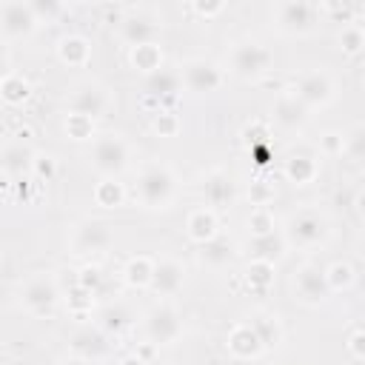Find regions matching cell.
I'll list each match as a JSON object with an SVG mask.
<instances>
[{
	"label": "cell",
	"instance_id": "53",
	"mask_svg": "<svg viewBox=\"0 0 365 365\" xmlns=\"http://www.w3.org/2000/svg\"><path fill=\"white\" fill-rule=\"evenodd\" d=\"M117 365H148V362H145V359H140L137 354H125V356H123Z\"/></svg>",
	"mask_w": 365,
	"mask_h": 365
},
{
	"label": "cell",
	"instance_id": "47",
	"mask_svg": "<svg viewBox=\"0 0 365 365\" xmlns=\"http://www.w3.org/2000/svg\"><path fill=\"white\" fill-rule=\"evenodd\" d=\"M188 9H191L197 17H202V20H214L217 14L225 11V3H222V0H194Z\"/></svg>",
	"mask_w": 365,
	"mask_h": 365
},
{
	"label": "cell",
	"instance_id": "36",
	"mask_svg": "<svg viewBox=\"0 0 365 365\" xmlns=\"http://www.w3.org/2000/svg\"><path fill=\"white\" fill-rule=\"evenodd\" d=\"M66 302H68V314H71V317H77V319H86V317H91V311H94L97 294L74 282V285L68 288V299H66Z\"/></svg>",
	"mask_w": 365,
	"mask_h": 365
},
{
	"label": "cell",
	"instance_id": "21",
	"mask_svg": "<svg viewBox=\"0 0 365 365\" xmlns=\"http://www.w3.org/2000/svg\"><path fill=\"white\" fill-rule=\"evenodd\" d=\"M185 234L194 245H205L208 240H214L220 234V220H217V211L214 208H194L188 211L185 217Z\"/></svg>",
	"mask_w": 365,
	"mask_h": 365
},
{
	"label": "cell",
	"instance_id": "10",
	"mask_svg": "<svg viewBox=\"0 0 365 365\" xmlns=\"http://www.w3.org/2000/svg\"><path fill=\"white\" fill-rule=\"evenodd\" d=\"M114 242L111 225L103 220H83L74 225L71 240H68V251L74 257H86V254H103L108 251Z\"/></svg>",
	"mask_w": 365,
	"mask_h": 365
},
{
	"label": "cell",
	"instance_id": "2",
	"mask_svg": "<svg viewBox=\"0 0 365 365\" xmlns=\"http://www.w3.org/2000/svg\"><path fill=\"white\" fill-rule=\"evenodd\" d=\"M228 68L240 80H259L274 68V51L259 40H237L228 51Z\"/></svg>",
	"mask_w": 365,
	"mask_h": 365
},
{
	"label": "cell",
	"instance_id": "24",
	"mask_svg": "<svg viewBox=\"0 0 365 365\" xmlns=\"http://www.w3.org/2000/svg\"><path fill=\"white\" fill-rule=\"evenodd\" d=\"M57 60L68 68H83L91 60V43L83 34H63L57 40Z\"/></svg>",
	"mask_w": 365,
	"mask_h": 365
},
{
	"label": "cell",
	"instance_id": "49",
	"mask_svg": "<svg viewBox=\"0 0 365 365\" xmlns=\"http://www.w3.org/2000/svg\"><path fill=\"white\" fill-rule=\"evenodd\" d=\"M34 188H37V180H34L31 174L14 180V191H17V200H23V205H29V202L34 200Z\"/></svg>",
	"mask_w": 365,
	"mask_h": 365
},
{
	"label": "cell",
	"instance_id": "11",
	"mask_svg": "<svg viewBox=\"0 0 365 365\" xmlns=\"http://www.w3.org/2000/svg\"><path fill=\"white\" fill-rule=\"evenodd\" d=\"M37 26H40V17L34 14L31 3L6 0L0 6V29H3L6 40H26L37 31Z\"/></svg>",
	"mask_w": 365,
	"mask_h": 365
},
{
	"label": "cell",
	"instance_id": "29",
	"mask_svg": "<svg viewBox=\"0 0 365 365\" xmlns=\"http://www.w3.org/2000/svg\"><path fill=\"white\" fill-rule=\"evenodd\" d=\"M131 311L123 305V302H106L100 311H97V325L106 331V334H111V336H117V334H123L128 325H131Z\"/></svg>",
	"mask_w": 365,
	"mask_h": 365
},
{
	"label": "cell",
	"instance_id": "17",
	"mask_svg": "<svg viewBox=\"0 0 365 365\" xmlns=\"http://www.w3.org/2000/svg\"><path fill=\"white\" fill-rule=\"evenodd\" d=\"M202 197L208 202V208H228L237 200V185L234 177L225 168H214L202 177Z\"/></svg>",
	"mask_w": 365,
	"mask_h": 365
},
{
	"label": "cell",
	"instance_id": "5",
	"mask_svg": "<svg viewBox=\"0 0 365 365\" xmlns=\"http://www.w3.org/2000/svg\"><path fill=\"white\" fill-rule=\"evenodd\" d=\"M128 165H131V145L120 134L106 131V134L94 137V143H91V168L100 177H120Z\"/></svg>",
	"mask_w": 365,
	"mask_h": 365
},
{
	"label": "cell",
	"instance_id": "40",
	"mask_svg": "<svg viewBox=\"0 0 365 365\" xmlns=\"http://www.w3.org/2000/svg\"><path fill=\"white\" fill-rule=\"evenodd\" d=\"M245 225H248V234L251 237H268V234L277 231V220H274V214L268 208H254L248 214Z\"/></svg>",
	"mask_w": 365,
	"mask_h": 365
},
{
	"label": "cell",
	"instance_id": "13",
	"mask_svg": "<svg viewBox=\"0 0 365 365\" xmlns=\"http://www.w3.org/2000/svg\"><path fill=\"white\" fill-rule=\"evenodd\" d=\"M180 80L188 91L194 94H214L220 91L222 86V68L214 63V60H205V57H194V60H185L182 63V71H180Z\"/></svg>",
	"mask_w": 365,
	"mask_h": 365
},
{
	"label": "cell",
	"instance_id": "44",
	"mask_svg": "<svg viewBox=\"0 0 365 365\" xmlns=\"http://www.w3.org/2000/svg\"><path fill=\"white\" fill-rule=\"evenodd\" d=\"M31 177H34L37 182H51V180L57 177V160H54L51 154L37 151V154H34V163H31Z\"/></svg>",
	"mask_w": 365,
	"mask_h": 365
},
{
	"label": "cell",
	"instance_id": "6",
	"mask_svg": "<svg viewBox=\"0 0 365 365\" xmlns=\"http://www.w3.org/2000/svg\"><path fill=\"white\" fill-rule=\"evenodd\" d=\"M143 334H145V339L154 342L157 348L177 342L180 334H182V317H180V311H177L171 302L160 299L157 305H151V308L143 314Z\"/></svg>",
	"mask_w": 365,
	"mask_h": 365
},
{
	"label": "cell",
	"instance_id": "28",
	"mask_svg": "<svg viewBox=\"0 0 365 365\" xmlns=\"http://www.w3.org/2000/svg\"><path fill=\"white\" fill-rule=\"evenodd\" d=\"M163 48L157 46V43H145V46H134V48H128V63H131V68L134 71H143L145 77H151V74H157L160 68H165L163 66Z\"/></svg>",
	"mask_w": 365,
	"mask_h": 365
},
{
	"label": "cell",
	"instance_id": "31",
	"mask_svg": "<svg viewBox=\"0 0 365 365\" xmlns=\"http://www.w3.org/2000/svg\"><path fill=\"white\" fill-rule=\"evenodd\" d=\"M31 97V83L20 71H6L0 80V100L6 106H23Z\"/></svg>",
	"mask_w": 365,
	"mask_h": 365
},
{
	"label": "cell",
	"instance_id": "38",
	"mask_svg": "<svg viewBox=\"0 0 365 365\" xmlns=\"http://www.w3.org/2000/svg\"><path fill=\"white\" fill-rule=\"evenodd\" d=\"M336 46H339V51L342 54H359L362 48H365V29L359 26V23H348V26H342L339 29V34H336Z\"/></svg>",
	"mask_w": 365,
	"mask_h": 365
},
{
	"label": "cell",
	"instance_id": "30",
	"mask_svg": "<svg viewBox=\"0 0 365 365\" xmlns=\"http://www.w3.org/2000/svg\"><path fill=\"white\" fill-rule=\"evenodd\" d=\"M251 328L257 331V336H259V342H262L265 351L279 348V342H282V336H285L282 322H279L277 314H254V317H251Z\"/></svg>",
	"mask_w": 365,
	"mask_h": 365
},
{
	"label": "cell",
	"instance_id": "18",
	"mask_svg": "<svg viewBox=\"0 0 365 365\" xmlns=\"http://www.w3.org/2000/svg\"><path fill=\"white\" fill-rule=\"evenodd\" d=\"M225 348H228V354H231L234 359H242V362H245V359H257V356L265 354V348H262L257 331L251 328V322H237V325H231V331H228V336H225Z\"/></svg>",
	"mask_w": 365,
	"mask_h": 365
},
{
	"label": "cell",
	"instance_id": "15",
	"mask_svg": "<svg viewBox=\"0 0 365 365\" xmlns=\"http://www.w3.org/2000/svg\"><path fill=\"white\" fill-rule=\"evenodd\" d=\"M182 282H185V265L174 257H157V268H154V279H151L148 291L154 297L165 299V297L180 294Z\"/></svg>",
	"mask_w": 365,
	"mask_h": 365
},
{
	"label": "cell",
	"instance_id": "34",
	"mask_svg": "<svg viewBox=\"0 0 365 365\" xmlns=\"http://www.w3.org/2000/svg\"><path fill=\"white\" fill-rule=\"evenodd\" d=\"M94 202L100 208H120L125 202V185L117 177H103L94 185Z\"/></svg>",
	"mask_w": 365,
	"mask_h": 365
},
{
	"label": "cell",
	"instance_id": "20",
	"mask_svg": "<svg viewBox=\"0 0 365 365\" xmlns=\"http://www.w3.org/2000/svg\"><path fill=\"white\" fill-rule=\"evenodd\" d=\"M34 154L23 140H14L3 148L0 154V165H3V177L9 180H20V177H29L31 174V163H34Z\"/></svg>",
	"mask_w": 365,
	"mask_h": 365
},
{
	"label": "cell",
	"instance_id": "27",
	"mask_svg": "<svg viewBox=\"0 0 365 365\" xmlns=\"http://www.w3.org/2000/svg\"><path fill=\"white\" fill-rule=\"evenodd\" d=\"M154 268H157V259L148 257V254H137L131 257L125 265H123V282L134 291H148L151 279H154Z\"/></svg>",
	"mask_w": 365,
	"mask_h": 365
},
{
	"label": "cell",
	"instance_id": "42",
	"mask_svg": "<svg viewBox=\"0 0 365 365\" xmlns=\"http://www.w3.org/2000/svg\"><path fill=\"white\" fill-rule=\"evenodd\" d=\"M242 145H245L248 151L257 148V145H274V143H271V131H268V125H265L262 120L248 123V125L242 128Z\"/></svg>",
	"mask_w": 365,
	"mask_h": 365
},
{
	"label": "cell",
	"instance_id": "3",
	"mask_svg": "<svg viewBox=\"0 0 365 365\" xmlns=\"http://www.w3.org/2000/svg\"><path fill=\"white\" fill-rule=\"evenodd\" d=\"M331 237V222L317 208H299L285 220V240L294 248H319Z\"/></svg>",
	"mask_w": 365,
	"mask_h": 365
},
{
	"label": "cell",
	"instance_id": "55",
	"mask_svg": "<svg viewBox=\"0 0 365 365\" xmlns=\"http://www.w3.org/2000/svg\"><path fill=\"white\" fill-rule=\"evenodd\" d=\"M359 248H362V257H365V234H362V245Z\"/></svg>",
	"mask_w": 365,
	"mask_h": 365
},
{
	"label": "cell",
	"instance_id": "43",
	"mask_svg": "<svg viewBox=\"0 0 365 365\" xmlns=\"http://www.w3.org/2000/svg\"><path fill=\"white\" fill-rule=\"evenodd\" d=\"M77 285H83V288H88V291H94V294L100 297V294H103V285H106L103 268L94 265V262H86V265L77 271Z\"/></svg>",
	"mask_w": 365,
	"mask_h": 365
},
{
	"label": "cell",
	"instance_id": "51",
	"mask_svg": "<svg viewBox=\"0 0 365 365\" xmlns=\"http://www.w3.org/2000/svg\"><path fill=\"white\" fill-rule=\"evenodd\" d=\"M134 354H137V356H140V359H145V362H148V359H151V356H154V354H157V345H154V342H148V339H145V342H140V345H137V348H134Z\"/></svg>",
	"mask_w": 365,
	"mask_h": 365
},
{
	"label": "cell",
	"instance_id": "8",
	"mask_svg": "<svg viewBox=\"0 0 365 365\" xmlns=\"http://www.w3.org/2000/svg\"><path fill=\"white\" fill-rule=\"evenodd\" d=\"M291 291H294V299H299L302 305H311V308L325 305L331 299L325 268L317 262H302L291 277Z\"/></svg>",
	"mask_w": 365,
	"mask_h": 365
},
{
	"label": "cell",
	"instance_id": "16",
	"mask_svg": "<svg viewBox=\"0 0 365 365\" xmlns=\"http://www.w3.org/2000/svg\"><path fill=\"white\" fill-rule=\"evenodd\" d=\"M271 117L279 128L285 131H299L305 128V123L311 120V108L305 103L297 100L294 91H282L277 100H274V108H271Z\"/></svg>",
	"mask_w": 365,
	"mask_h": 365
},
{
	"label": "cell",
	"instance_id": "33",
	"mask_svg": "<svg viewBox=\"0 0 365 365\" xmlns=\"http://www.w3.org/2000/svg\"><path fill=\"white\" fill-rule=\"evenodd\" d=\"M63 131L74 143H88V140L94 143V137H97V120H91L86 114H77V111H68L66 120H63Z\"/></svg>",
	"mask_w": 365,
	"mask_h": 365
},
{
	"label": "cell",
	"instance_id": "54",
	"mask_svg": "<svg viewBox=\"0 0 365 365\" xmlns=\"http://www.w3.org/2000/svg\"><path fill=\"white\" fill-rule=\"evenodd\" d=\"M60 365H94V362H86V359H77V356H68V359H63Z\"/></svg>",
	"mask_w": 365,
	"mask_h": 365
},
{
	"label": "cell",
	"instance_id": "1",
	"mask_svg": "<svg viewBox=\"0 0 365 365\" xmlns=\"http://www.w3.org/2000/svg\"><path fill=\"white\" fill-rule=\"evenodd\" d=\"M134 197L148 211H165L174 205L177 197V177L165 163H145L137 171Z\"/></svg>",
	"mask_w": 365,
	"mask_h": 365
},
{
	"label": "cell",
	"instance_id": "7",
	"mask_svg": "<svg viewBox=\"0 0 365 365\" xmlns=\"http://www.w3.org/2000/svg\"><path fill=\"white\" fill-rule=\"evenodd\" d=\"M60 302V288H57V279L46 271L29 277L23 285H20V308L31 317H48Z\"/></svg>",
	"mask_w": 365,
	"mask_h": 365
},
{
	"label": "cell",
	"instance_id": "4",
	"mask_svg": "<svg viewBox=\"0 0 365 365\" xmlns=\"http://www.w3.org/2000/svg\"><path fill=\"white\" fill-rule=\"evenodd\" d=\"M271 17H274L277 31H282L288 37H305L322 20L317 3H308V0H279V3H274Z\"/></svg>",
	"mask_w": 365,
	"mask_h": 365
},
{
	"label": "cell",
	"instance_id": "50",
	"mask_svg": "<svg viewBox=\"0 0 365 365\" xmlns=\"http://www.w3.org/2000/svg\"><path fill=\"white\" fill-rule=\"evenodd\" d=\"M348 351H351V356L365 359V331H354L348 336Z\"/></svg>",
	"mask_w": 365,
	"mask_h": 365
},
{
	"label": "cell",
	"instance_id": "46",
	"mask_svg": "<svg viewBox=\"0 0 365 365\" xmlns=\"http://www.w3.org/2000/svg\"><path fill=\"white\" fill-rule=\"evenodd\" d=\"M319 151L328 154V157H336L345 151V134L342 131H325L319 137Z\"/></svg>",
	"mask_w": 365,
	"mask_h": 365
},
{
	"label": "cell",
	"instance_id": "23",
	"mask_svg": "<svg viewBox=\"0 0 365 365\" xmlns=\"http://www.w3.org/2000/svg\"><path fill=\"white\" fill-rule=\"evenodd\" d=\"M285 248H288V240L285 234H268V237H248L245 242V254L248 259H262V262H279L285 257Z\"/></svg>",
	"mask_w": 365,
	"mask_h": 365
},
{
	"label": "cell",
	"instance_id": "35",
	"mask_svg": "<svg viewBox=\"0 0 365 365\" xmlns=\"http://www.w3.org/2000/svg\"><path fill=\"white\" fill-rule=\"evenodd\" d=\"M317 9H319V17H325L331 23H342V26L356 23L354 17L362 11V6L348 3V0H322V3H317Z\"/></svg>",
	"mask_w": 365,
	"mask_h": 365
},
{
	"label": "cell",
	"instance_id": "37",
	"mask_svg": "<svg viewBox=\"0 0 365 365\" xmlns=\"http://www.w3.org/2000/svg\"><path fill=\"white\" fill-rule=\"evenodd\" d=\"M325 279H328L331 294H339V291H348V288L354 285L356 274H354V265H351V262L336 259V262H331V265L325 268Z\"/></svg>",
	"mask_w": 365,
	"mask_h": 365
},
{
	"label": "cell",
	"instance_id": "26",
	"mask_svg": "<svg viewBox=\"0 0 365 365\" xmlns=\"http://www.w3.org/2000/svg\"><path fill=\"white\" fill-rule=\"evenodd\" d=\"M282 174H285V180H288L291 185H308V182L317 180L319 163H317L314 154L294 151V154H288V160H285V165H282Z\"/></svg>",
	"mask_w": 365,
	"mask_h": 365
},
{
	"label": "cell",
	"instance_id": "12",
	"mask_svg": "<svg viewBox=\"0 0 365 365\" xmlns=\"http://www.w3.org/2000/svg\"><path fill=\"white\" fill-rule=\"evenodd\" d=\"M68 351L77 359L86 362H100L111 354V334H106L100 325H80L68 336Z\"/></svg>",
	"mask_w": 365,
	"mask_h": 365
},
{
	"label": "cell",
	"instance_id": "52",
	"mask_svg": "<svg viewBox=\"0 0 365 365\" xmlns=\"http://www.w3.org/2000/svg\"><path fill=\"white\" fill-rule=\"evenodd\" d=\"M354 208H356V214L365 220V188L356 191V197H354Z\"/></svg>",
	"mask_w": 365,
	"mask_h": 365
},
{
	"label": "cell",
	"instance_id": "45",
	"mask_svg": "<svg viewBox=\"0 0 365 365\" xmlns=\"http://www.w3.org/2000/svg\"><path fill=\"white\" fill-rule=\"evenodd\" d=\"M274 197H277V191H274L271 182H265V180H251L248 182V200H251L254 208H268V202H274Z\"/></svg>",
	"mask_w": 365,
	"mask_h": 365
},
{
	"label": "cell",
	"instance_id": "48",
	"mask_svg": "<svg viewBox=\"0 0 365 365\" xmlns=\"http://www.w3.org/2000/svg\"><path fill=\"white\" fill-rule=\"evenodd\" d=\"M29 3H31L34 14L40 17V23H51V20L63 11V6H60L57 0H29Z\"/></svg>",
	"mask_w": 365,
	"mask_h": 365
},
{
	"label": "cell",
	"instance_id": "19",
	"mask_svg": "<svg viewBox=\"0 0 365 365\" xmlns=\"http://www.w3.org/2000/svg\"><path fill=\"white\" fill-rule=\"evenodd\" d=\"M157 34H160V23L148 14H128L120 20V37H123V43H128V48L157 43L154 40Z\"/></svg>",
	"mask_w": 365,
	"mask_h": 365
},
{
	"label": "cell",
	"instance_id": "32",
	"mask_svg": "<svg viewBox=\"0 0 365 365\" xmlns=\"http://www.w3.org/2000/svg\"><path fill=\"white\" fill-rule=\"evenodd\" d=\"M245 288L254 294H265L274 285V262H262V259H248L245 271H242Z\"/></svg>",
	"mask_w": 365,
	"mask_h": 365
},
{
	"label": "cell",
	"instance_id": "9",
	"mask_svg": "<svg viewBox=\"0 0 365 365\" xmlns=\"http://www.w3.org/2000/svg\"><path fill=\"white\" fill-rule=\"evenodd\" d=\"M291 91L297 94L299 103H305L314 111V108H325L336 97V80L325 68H311V71H302L297 77Z\"/></svg>",
	"mask_w": 365,
	"mask_h": 365
},
{
	"label": "cell",
	"instance_id": "22",
	"mask_svg": "<svg viewBox=\"0 0 365 365\" xmlns=\"http://www.w3.org/2000/svg\"><path fill=\"white\" fill-rule=\"evenodd\" d=\"M234 257H237V245H234V240L225 237L222 231H220L214 240H208L205 245H197V259H200V265H205V268H225Z\"/></svg>",
	"mask_w": 365,
	"mask_h": 365
},
{
	"label": "cell",
	"instance_id": "39",
	"mask_svg": "<svg viewBox=\"0 0 365 365\" xmlns=\"http://www.w3.org/2000/svg\"><path fill=\"white\" fill-rule=\"evenodd\" d=\"M151 128H154L157 137H177L180 128H182V120H180V114L174 108H163V111H157L151 117Z\"/></svg>",
	"mask_w": 365,
	"mask_h": 365
},
{
	"label": "cell",
	"instance_id": "14",
	"mask_svg": "<svg viewBox=\"0 0 365 365\" xmlns=\"http://www.w3.org/2000/svg\"><path fill=\"white\" fill-rule=\"evenodd\" d=\"M68 106H71V111H77V114H86V117H91V120H100V117H106V114L114 108V97H111V91H108L106 86H100V83H83V86H77V88L71 91Z\"/></svg>",
	"mask_w": 365,
	"mask_h": 365
},
{
	"label": "cell",
	"instance_id": "41",
	"mask_svg": "<svg viewBox=\"0 0 365 365\" xmlns=\"http://www.w3.org/2000/svg\"><path fill=\"white\" fill-rule=\"evenodd\" d=\"M342 154L348 160L365 163V123H356L354 128L345 131V151Z\"/></svg>",
	"mask_w": 365,
	"mask_h": 365
},
{
	"label": "cell",
	"instance_id": "25",
	"mask_svg": "<svg viewBox=\"0 0 365 365\" xmlns=\"http://www.w3.org/2000/svg\"><path fill=\"white\" fill-rule=\"evenodd\" d=\"M180 88H182L180 74H177V71H171V68H160L157 74L145 77V91H143V94L157 97V100L163 103V108H165V106H171V103L177 100Z\"/></svg>",
	"mask_w": 365,
	"mask_h": 365
}]
</instances>
